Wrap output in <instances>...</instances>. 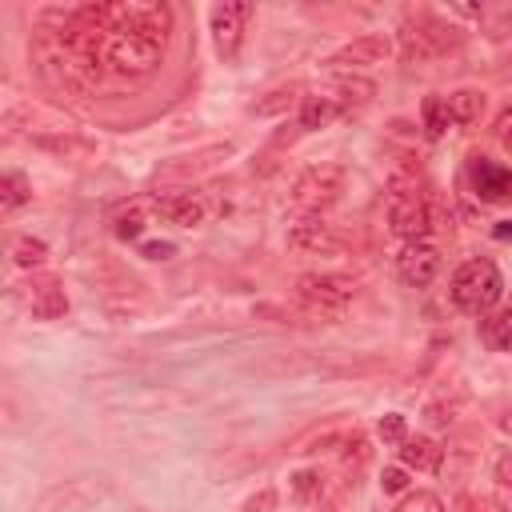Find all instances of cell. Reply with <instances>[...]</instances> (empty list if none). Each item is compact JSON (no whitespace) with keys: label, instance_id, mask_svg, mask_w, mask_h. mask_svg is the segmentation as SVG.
Listing matches in <instances>:
<instances>
[{"label":"cell","instance_id":"cell-1","mask_svg":"<svg viewBox=\"0 0 512 512\" xmlns=\"http://www.w3.org/2000/svg\"><path fill=\"white\" fill-rule=\"evenodd\" d=\"M452 304L468 316H488L504 296V276L492 260H464L452 276Z\"/></svg>","mask_w":512,"mask_h":512},{"label":"cell","instance_id":"cell-2","mask_svg":"<svg viewBox=\"0 0 512 512\" xmlns=\"http://www.w3.org/2000/svg\"><path fill=\"white\" fill-rule=\"evenodd\" d=\"M352 300H356V280H348L340 272H304V276H296V304L308 316L332 320Z\"/></svg>","mask_w":512,"mask_h":512},{"label":"cell","instance_id":"cell-3","mask_svg":"<svg viewBox=\"0 0 512 512\" xmlns=\"http://www.w3.org/2000/svg\"><path fill=\"white\" fill-rule=\"evenodd\" d=\"M340 192H344V168L340 164H308L296 172L288 204L300 216H320L324 208H332L340 200Z\"/></svg>","mask_w":512,"mask_h":512},{"label":"cell","instance_id":"cell-4","mask_svg":"<svg viewBox=\"0 0 512 512\" xmlns=\"http://www.w3.org/2000/svg\"><path fill=\"white\" fill-rule=\"evenodd\" d=\"M104 56L120 76H152L164 60V44H156L140 32H112Z\"/></svg>","mask_w":512,"mask_h":512},{"label":"cell","instance_id":"cell-5","mask_svg":"<svg viewBox=\"0 0 512 512\" xmlns=\"http://www.w3.org/2000/svg\"><path fill=\"white\" fill-rule=\"evenodd\" d=\"M388 228L412 244V240H424L436 224H432V200L424 192H412V196H388Z\"/></svg>","mask_w":512,"mask_h":512},{"label":"cell","instance_id":"cell-6","mask_svg":"<svg viewBox=\"0 0 512 512\" xmlns=\"http://www.w3.org/2000/svg\"><path fill=\"white\" fill-rule=\"evenodd\" d=\"M392 56V40L384 32H364L356 40H348L344 48H336L324 64L332 72H360V68H372V64H384Z\"/></svg>","mask_w":512,"mask_h":512},{"label":"cell","instance_id":"cell-7","mask_svg":"<svg viewBox=\"0 0 512 512\" xmlns=\"http://www.w3.org/2000/svg\"><path fill=\"white\" fill-rule=\"evenodd\" d=\"M248 16H252L248 4H212V12H208V28H212V44H216L220 60H236V56H240Z\"/></svg>","mask_w":512,"mask_h":512},{"label":"cell","instance_id":"cell-8","mask_svg":"<svg viewBox=\"0 0 512 512\" xmlns=\"http://www.w3.org/2000/svg\"><path fill=\"white\" fill-rule=\"evenodd\" d=\"M440 264H444V256H440V248L432 240H412L396 256V272H400V280L408 288H428L440 276Z\"/></svg>","mask_w":512,"mask_h":512},{"label":"cell","instance_id":"cell-9","mask_svg":"<svg viewBox=\"0 0 512 512\" xmlns=\"http://www.w3.org/2000/svg\"><path fill=\"white\" fill-rule=\"evenodd\" d=\"M288 248L300 252V256H336L344 248L340 232L332 224H324L320 216H300L292 228H288Z\"/></svg>","mask_w":512,"mask_h":512},{"label":"cell","instance_id":"cell-10","mask_svg":"<svg viewBox=\"0 0 512 512\" xmlns=\"http://www.w3.org/2000/svg\"><path fill=\"white\" fill-rule=\"evenodd\" d=\"M152 212L156 216H164L168 224H176V228H200L204 220H208V204H204V196H196V192H156L152 196Z\"/></svg>","mask_w":512,"mask_h":512},{"label":"cell","instance_id":"cell-11","mask_svg":"<svg viewBox=\"0 0 512 512\" xmlns=\"http://www.w3.org/2000/svg\"><path fill=\"white\" fill-rule=\"evenodd\" d=\"M24 308L36 316V320H60L68 312V296H64V284L56 276H32L24 284Z\"/></svg>","mask_w":512,"mask_h":512},{"label":"cell","instance_id":"cell-12","mask_svg":"<svg viewBox=\"0 0 512 512\" xmlns=\"http://www.w3.org/2000/svg\"><path fill=\"white\" fill-rule=\"evenodd\" d=\"M472 188H476L480 200L500 204V200L512 196V168L492 164L488 156H472Z\"/></svg>","mask_w":512,"mask_h":512},{"label":"cell","instance_id":"cell-13","mask_svg":"<svg viewBox=\"0 0 512 512\" xmlns=\"http://www.w3.org/2000/svg\"><path fill=\"white\" fill-rule=\"evenodd\" d=\"M400 464L408 472H436L444 464V448L432 436H408L400 444Z\"/></svg>","mask_w":512,"mask_h":512},{"label":"cell","instance_id":"cell-14","mask_svg":"<svg viewBox=\"0 0 512 512\" xmlns=\"http://www.w3.org/2000/svg\"><path fill=\"white\" fill-rule=\"evenodd\" d=\"M480 340L492 352H512V304L492 308L488 316H480Z\"/></svg>","mask_w":512,"mask_h":512},{"label":"cell","instance_id":"cell-15","mask_svg":"<svg viewBox=\"0 0 512 512\" xmlns=\"http://www.w3.org/2000/svg\"><path fill=\"white\" fill-rule=\"evenodd\" d=\"M344 112V104L336 100V96H304L300 100V128L304 132H316V128H328L336 116Z\"/></svg>","mask_w":512,"mask_h":512},{"label":"cell","instance_id":"cell-16","mask_svg":"<svg viewBox=\"0 0 512 512\" xmlns=\"http://www.w3.org/2000/svg\"><path fill=\"white\" fill-rule=\"evenodd\" d=\"M32 144H36V148H44V152H52V156H60V160H88V156H96V144H92V140H84V136H76V132L36 136Z\"/></svg>","mask_w":512,"mask_h":512},{"label":"cell","instance_id":"cell-17","mask_svg":"<svg viewBox=\"0 0 512 512\" xmlns=\"http://www.w3.org/2000/svg\"><path fill=\"white\" fill-rule=\"evenodd\" d=\"M444 100H448L452 124H476V120L484 116V108H488V96H484L480 88H456V92H448Z\"/></svg>","mask_w":512,"mask_h":512},{"label":"cell","instance_id":"cell-18","mask_svg":"<svg viewBox=\"0 0 512 512\" xmlns=\"http://www.w3.org/2000/svg\"><path fill=\"white\" fill-rule=\"evenodd\" d=\"M32 200V180L24 176V172H16V168H8L4 176H0V212L4 216H12L16 208H24Z\"/></svg>","mask_w":512,"mask_h":512},{"label":"cell","instance_id":"cell-19","mask_svg":"<svg viewBox=\"0 0 512 512\" xmlns=\"http://www.w3.org/2000/svg\"><path fill=\"white\" fill-rule=\"evenodd\" d=\"M296 96H300V84H276V88H268L264 96H256V100L248 104V112H252V116H280V112H288V108L296 104Z\"/></svg>","mask_w":512,"mask_h":512},{"label":"cell","instance_id":"cell-20","mask_svg":"<svg viewBox=\"0 0 512 512\" xmlns=\"http://www.w3.org/2000/svg\"><path fill=\"white\" fill-rule=\"evenodd\" d=\"M336 92H340L336 100L344 108H352V104H368L376 96V84L368 76H360V72H336Z\"/></svg>","mask_w":512,"mask_h":512},{"label":"cell","instance_id":"cell-21","mask_svg":"<svg viewBox=\"0 0 512 512\" xmlns=\"http://www.w3.org/2000/svg\"><path fill=\"white\" fill-rule=\"evenodd\" d=\"M328 476L320 472V468H300V472H292V496L300 500V504H320L324 500V492H328Z\"/></svg>","mask_w":512,"mask_h":512},{"label":"cell","instance_id":"cell-22","mask_svg":"<svg viewBox=\"0 0 512 512\" xmlns=\"http://www.w3.org/2000/svg\"><path fill=\"white\" fill-rule=\"evenodd\" d=\"M336 456H340V464L344 468H364L368 464V456H372V440L360 432V428H348L344 432V440H340V448H336Z\"/></svg>","mask_w":512,"mask_h":512},{"label":"cell","instance_id":"cell-23","mask_svg":"<svg viewBox=\"0 0 512 512\" xmlns=\"http://www.w3.org/2000/svg\"><path fill=\"white\" fill-rule=\"evenodd\" d=\"M420 120H424V132H428L432 140H440V136L448 132V124H452V116H448V100H444V96H424V104H420Z\"/></svg>","mask_w":512,"mask_h":512},{"label":"cell","instance_id":"cell-24","mask_svg":"<svg viewBox=\"0 0 512 512\" xmlns=\"http://www.w3.org/2000/svg\"><path fill=\"white\" fill-rule=\"evenodd\" d=\"M44 260H48V244H44L40 236H16V240H12V264H16V268H28V272H32V268H40Z\"/></svg>","mask_w":512,"mask_h":512},{"label":"cell","instance_id":"cell-25","mask_svg":"<svg viewBox=\"0 0 512 512\" xmlns=\"http://www.w3.org/2000/svg\"><path fill=\"white\" fill-rule=\"evenodd\" d=\"M144 224H148L144 208H140V204H132V208L116 212V220H112V232H116V240H140V236H144Z\"/></svg>","mask_w":512,"mask_h":512},{"label":"cell","instance_id":"cell-26","mask_svg":"<svg viewBox=\"0 0 512 512\" xmlns=\"http://www.w3.org/2000/svg\"><path fill=\"white\" fill-rule=\"evenodd\" d=\"M396 512H448V508H444V500L432 488H416V492H404L400 496Z\"/></svg>","mask_w":512,"mask_h":512},{"label":"cell","instance_id":"cell-27","mask_svg":"<svg viewBox=\"0 0 512 512\" xmlns=\"http://www.w3.org/2000/svg\"><path fill=\"white\" fill-rule=\"evenodd\" d=\"M376 436H380L384 444H392V448H400V444L408 440V420H404L400 412H384V416L376 420Z\"/></svg>","mask_w":512,"mask_h":512},{"label":"cell","instance_id":"cell-28","mask_svg":"<svg viewBox=\"0 0 512 512\" xmlns=\"http://www.w3.org/2000/svg\"><path fill=\"white\" fill-rule=\"evenodd\" d=\"M424 416H428V424H436V428H448V424L456 420V400L440 396V400H432V404L424 408Z\"/></svg>","mask_w":512,"mask_h":512},{"label":"cell","instance_id":"cell-29","mask_svg":"<svg viewBox=\"0 0 512 512\" xmlns=\"http://www.w3.org/2000/svg\"><path fill=\"white\" fill-rule=\"evenodd\" d=\"M380 488H384L388 496H396V492H408V468H404V464H392V468H384V472H380Z\"/></svg>","mask_w":512,"mask_h":512},{"label":"cell","instance_id":"cell-30","mask_svg":"<svg viewBox=\"0 0 512 512\" xmlns=\"http://www.w3.org/2000/svg\"><path fill=\"white\" fill-rule=\"evenodd\" d=\"M276 504H280L276 488H260V492H252V496L240 504V512H276Z\"/></svg>","mask_w":512,"mask_h":512},{"label":"cell","instance_id":"cell-31","mask_svg":"<svg viewBox=\"0 0 512 512\" xmlns=\"http://www.w3.org/2000/svg\"><path fill=\"white\" fill-rule=\"evenodd\" d=\"M456 512H500V504L492 496H480V492H464L456 500Z\"/></svg>","mask_w":512,"mask_h":512},{"label":"cell","instance_id":"cell-32","mask_svg":"<svg viewBox=\"0 0 512 512\" xmlns=\"http://www.w3.org/2000/svg\"><path fill=\"white\" fill-rule=\"evenodd\" d=\"M492 480H496L504 492H512V448H504V452L496 456V464H492Z\"/></svg>","mask_w":512,"mask_h":512},{"label":"cell","instance_id":"cell-33","mask_svg":"<svg viewBox=\"0 0 512 512\" xmlns=\"http://www.w3.org/2000/svg\"><path fill=\"white\" fill-rule=\"evenodd\" d=\"M492 132H496L500 148H504V152L512 156V108H504V112L496 116V128H492Z\"/></svg>","mask_w":512,"mask_h":512},{"label":"cell","instance_id":"cell-34","mask_svg":"<svg viewBox=\"0 0 512 512\" xmlns=\"http://www.w3.org/2000/svg\"><path fill=\"white\" fill-rule=\"evenodd\" d=\"M172 252H176V248H172V244H160V240H152V244H144V256H148V260H168Z\"/></svg>","mask_w":512,"mask_h":512},{"label":"cell","instance_id":"cell-35","mask_svg":"<svg viewBox=\"0 0 512 512\" xmlns=\"http://www.w3.org/2000/svg\"><path fill=\"white\" fill-rule=\"evenodd\" d=\"M496 236H512V220H500V228H496Z\"/></svg>","mask_w":512,"mask_h":512}]
</instances>
